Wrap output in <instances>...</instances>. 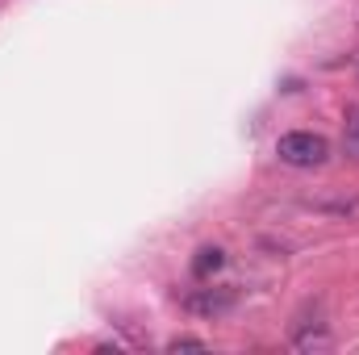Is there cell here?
<instances>
[{
	"mask_svg": "<svg viewBox=\"0 0 359 355\" xmlns=\"http://www.w3.org/2000/svg\"><path fill=\"white\" fill-rule=\"evenodd\" d=\"M343 155L359 163V105H351L343 117Z\"/></svg>",
	"mask_w": 359,
	"mask_h": 355,
	"instance_id": "5",
	"label": "cell"
},
{
	"mask_svg": "<svg viewBox=\"0 0 359 355\" xmlns=\"http://www.w3.org/2000/svg\"><path fill=\"white\" fill-rule=\"evenodd\" d=\"M234 301H238L234 288H192L184 297V309L196 314V318H217V314H230Z\"/></svg>",
	"mask_w": 359,
	"mask_h": 355,
	"instance_id": "2",
	"label": "cell"
},
{
	"mask_svg": "<svg viewBox=\"0 0 359 355\" xmlns=\"http://www.w3.org/2000/svg\"><path fill=\"white\" fill-rule=\"evenodd\" d=\"M168 351H209V343L205 339H192V335H180L168 343Z\"/></svg>",
	"mask_w": 359,
	"mask_h": 355,
	"instance_id": "6",
	"label": "cell"
},
{
	"mask_svg": "<svg viewBox=\"0 0 359 355\" xmlns=\"http://www.w3.org/2000/svg\"><path fill=\"white\" fill-rule=\"evenodd\" d=\"M222 267H226V251H222V247H201L196 260H192V276H196V280H209V276L222 272Z\"/></svg>",
	"mask_w": 359,
	"mask_h": 355,
	"instance_id": "4",
	"label": "cell"
},
{
	"mask_svg": "<svg viewBox=\"0 0 359 355\" xmlns=\"http://www.w3.org/2000/svg\"><path fill=\"white\" fill-rule=\"evenodd\" d=\"M276 155L288 168H322L330 159V142L313 130H288L276 138Z\"/></svg>",
	"mask_w": 359,
	"mask_h": 355,
	"instance_id": "1",
	"label": "cell"
},
{
	"mask_svg": "<svg viewBox=\"0 0 359 355\" xmlns=\"http://www.w3.org/2000/svg\"><path fill=\"white\" fill-rule=\"evenodd\" d=\"M330 326L322 322V309H313V318L309 314H301L297 322H292V347L297 351H330Z\"/></svg>",
	"mask_w": 359,
	"mask_h": 355,
	"instance_id": "3",
	"label": "cell"
}]
</instances>
